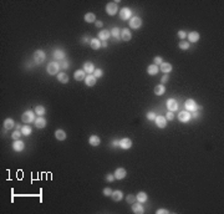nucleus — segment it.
<instances>
[{
    "instance_id": "obj_26",
    "label": "nucleus",
    "mask_w": 224,
    "mask_h": 214,
    "mask_svg": "<svg viewBox=\"0 0 224 214\" xmlns=\"http://www.w3.org/2000/svg\"><path fill=\"white\" fill-rule=\"evenodd\" d=\"M158 71H160V67H158L157 65H155V64L149 65V66L147 67V72H148V75H151V76L157 75Z\"/></svg>"
},
{
    "instance_id": "obj_55",
    "label": "nucleus",
    "mask_w": 224,
    "mask_h": 214,
    "mask_svg": "<svg viewBox=\"0 0 224 214\" xmlns=\"http://www.w3.org/2000/svg\"><path fill=\"white\" fill-rule=\"evenodd\" d=\"M87 41H88V39H87V36H85V39H83V43H85V44H86V43H87Z\"/></svg>"
},
{
    "instance_id": "obj_1",
    "label": "nucleus",
    "mask_w": 224,
    "mask_h": 214,
    "mask_svg": "<svg viewBox=\"0 0 224 214\" xmlns=\"http://www.w3.org/2000/svg\"><path fill=\"white\" fill-rule=\"evenodd\" d=\"M35 111H32V110H27L25 111L24 113H22L21 116V120H22V122H25V123H31V122H35Z\"/></svg>"
},
{
    "instance_id": "obj_47",
    "label": "nucleus",
    "mask_w": 224,
    "mask_h": 214,
    "mask_svg": "<svg viewBox=\"0 0 224 214\" xmlns=\"http://www.w3.org/2000/svg\"><path fill=\"white\" fill-rule=\"evenodd\" d=\"M104 194L106 195V197H111V195H112V189L111 188H105L104 189Z\"/></svg>"
},
{
    "instance_id": "obj_32",
    "label": "nucleus",
    "mask_w": 224,
    "mask_h": 214,
    "mask_svg": "<svg viewBox=\"0 0 224 214\" xmlns=\"http://www.w3.org/2000/svg\"><path fill=\"white\" fill-rule=\"evenodd\" d=\"M136 198H137V201L139 202V203H144L148 199V195H147V193L146 192H139L137 195H136Z\"/></svg>"
},
{
    "instance_id": "obj_29",
    "label": "nucleus",
    "mask_w": 224,
    "mask_h": 214,
    "mask_svg": "<svg viewBox=\"0 0 224 214\" xmlns=\"http://www.w3.org/2000/svg\"><path fill=\"white\" fill-rule=\"evenodd\" d=\"M164 92H166V87H164V85H157L156 87H155V94L157 95V96H162V95H164Z\"/></svg>"
},
{
    "instance_id": "obj_22",
    "label": "nucleus",
    "mask_w": 224,
    "mask_h": 214,
    "mask_svg": "<svg viewBox=\"0 0 224 214\" xmlns=\"http://www.w3.org/2000/svg\"><path fill=\"white\" fill-rule=\"evenodd\" d=\"M34 124H35L36 128H44L46 126V120L43 117V116H39V117H36Z\"/></svg>"
},
{
    "instance_id": "obj_54",
    "label": "nucleus",
    "mask_w": 224,
    "mask_h": 214,
    "mask_svg": "<svg viewBox=\"0 0 224 214\" xmlns=\"http://www.w3.org/2000/svg\"><path fill=\"white\" fill-rule=\"evenodd\" d=\"M15 128H16V129H21L22 127H21V124H19V123H18V124H16V127H15Z\"/></svg>"
},
{
    "instance_id": "obj_46",
    "label": "nucleus",
    "mask_w": 224,
    "mask_h": 214,
    "mask_svg": "<svg viewBox=\"0 0 224 214\" xmlns=\"http://www.w3.org/2000/svg\"><path fill=\"white\" fill-rule=\"evenodd\" d=\"M166 118H167L168 121H173V120H174V115H173V112L168 111V112H167V116H166Z\"/></svg>"
},
{
    "instance_id": "obj_39",
    "label": "nucleus",
    "mask_w": 224,
    "mask_h": 214,
    "mask_svg": "<svg viewBox=\"0 0 224 214\" xmlns=\"http://www.w3.org/2000/svg\"><path fill=\"white\" fill-rule=\"evenodd\" d=\"M136 201H137V198H136V195H133V194H128L127 197H126V202L128 204H133Z\"/></svg>"
},
{
    "instance_id": "obj_41",
    "label": "nucleus",
    "mask_w": 224,
    "mask_h": 214,
    "mask_svg": "<svg viewBox=\"0 0 224 214\" xmlns=\"http://www.w3.org/2000/svg\"><path fill=\"white\" fill-rule=\"evenodd\" d=\"M59 64H60V67H61L62 70H66V69H69V66H70V62L67 61L66 59L62 60V61H59Z\"/></svg>"
},
{
    "instance_id": "obj_33",
    "label": "nucleus",
    "mask_w": 224,
    "mask_h": 214,
    "mask_svg": "<svg viewBox=\"0 0 224 214\" xmlns=\"http://www.w3.org/2000/svg\"><path fill=\"white\" fill-rule=\"evenodd\" d=\"M14 126H15V122H14L13 118H6L4 121V127H5V129H11Z\"/></svg>"
},
{
    "instance_id": "obj_17",
    "label": "nucleus",
    "mask_w": 224,
    "mask_h": 214,
    "mask_svg": "<svg viewBox=\"0 0 224 214\" xmlns=\"http://www.w3.org/2000/svg\"><path fill=\"white\" fill-rule=\"evenodd\" d=\"M132 212L134 213V214H142V213H144V208L142 207V203H136L134 202L133 204H132Z\"/></svg>"
},
{
    "instance_id": "obj_3",
    "label": "nucleus",
    "mask_w": 224,
    "mask_h": 214,
    "mask_svg": "<svg viewBox=\"0 0 224 214\" xmlns=\"http://www.w3.org/2000/svg\"><path fill=\"white\" fill-rule=\"evenodd\" d=\"M184 107H186V111H188V112H193V111H199L202 107L197 105V102L192 99H188L186 102H184Z\"/></svg>"
},
{
    "instance_id": "obj_19",
    "label": "nucleus",
    "mask_w": 224,
    "mask_h": 214,
    "mask_svg": "<svg viewBox=\"0 0 224 214\" xmlns=\"http://www.w3.org/2000/svg\"><path fill=\"white\" fill-rule=\"evenodd\" d=\"M187 36H188V43L189 44L190 43H197V41L199 40V38H200V35H199L198 31H192V32H189Z\"/></svg>"
},
{
    "instance_id": "obj_6",
    "label": "nucleus",
    "mask_w": 224,
    "mask_h": 214,
    "mask_svg": "<svg viewBox=\"0 0 224 214\" xmlns=\"http://www.w3.org/2000/svg\"><path fill=\"white\" fill-rule=\"evenodd\" d=\"M128 24H130V27H132V29H139L142 25V19L138 16H132L131 19L128 20Z\"/></svg>"
},
{
    "instance_id": "obj_28",
    "label": "nucleus",
    "mask_w": 224,
    "mask_h": 214,
    "mask_svg": "<svg viewBox=\"0 0 224 214\" xmlns=\"http://www.w3.org/2000/svg\"><path fill=\"white\" fill-rule=\"evenodd\" d=\"M90 45L93 50H99L101 48V40L100 39H91L90 40Z\"/></svg>"
},
{
    "instance_id": "obj_35",
    "label": "nucleus",
    "mask_w": 224,
    "mask_h": 214,
    "mask_svg": "<svg viewBox=\"0 0 224 214\" xmlns=\"http://www.w3.org/2000/svg\"><path fill=\"white\" fill-rule=\"evenodd\" d=\"M111 32V35L113 36V38H116V39H121V30L118 29V27H112V30L110 31Z\"/></svg>"
},
{
    "instance_id": "obj_8",
    "label": "nucleus",
    "mask_w": 224,
    "mask_h": 214,
    "mask_svg": "<svg viewBox=\"0 0 224 214\" xmlns=\"http://www.w3.org/2000/svg\"><path fill=\"white\" fill-rule=\"evenodd\" d=\"M52 56L56 61H62L66 57V55H65V51L62 49H55L54 52H52Z\"/></svg>"
},
{
    "instance_id": "obj_52",
    "label": "nucleus",
    "mask_w": 224,
    "mask_h": 214,
    "mask_svg": "<svg viewBox=\"0 0 224 214\" xmlns=\"http://www.w3.org/2000/svg\"><path fill=\"white\" fill-rule=\"evenodd\" d=\"M95 24H96V26H97V27H101V26H102V21L96 20V22H95Z\"/></svg>"
},
{
    "instance_id": "obj_27",
    "label": "nucleus",
    "mask_w": 224,
    "mask_h": 214,
    "mask_svg": "<svg viewBox=\"0 0 224 214\" xmlns=\"http://www.w3.org/2000/svg\"><path fill=\"white\" fill-rule=\"evenodd\" d=\"M55 137L57 141H65V139H66V132H65L64 129H56Z\"/></svg>"
},
{
    "instance_id": "obj_38",
    "label": "nucleus",
    "mask_w": 224,
    "mask_h": 214,
    "mask_svg": "<svg viewBox=\"0 0 224 214\" xmlns=\"http://www.w3.org/2000/svg\"><path fill=\"white\" fill-rule=\"evenodd\" d=\"M22 136V133L20 129H16V131H14L13 134H11V138L14 139V141H18V139H20V137Z\"/></svg>"
},
{
    "instance_id": "obj_42",
    "label": "nucleus",
    "mask_w": 224,
    "mask_h": 214,
    "mask_svg": "<svg viewBox=\"0 0 224 214\" xmlns=\"http://www.w3.org/2000/svg\"><path fill=\"white\" fill-rule=\"evenodd\" d=\"M162 62H163V59H162L161 56H156V57H155V61H153V64L157 65L158 67H160V65H161Z\"/></svg>"
},
{
    "instance_id": "obj_15",
    "label": "nucleus",
    "mask_w": 224,
    "mask_h": 214,
    "mask_svg": "<svg viewBox=\"0 0 224 214\" xmlns=\"http://www.w3.org/2000/svg\"><path fill=\"white\" fill-rule=\"evenodd\" d=\"M74 77H75V80L76 81H82V80H85V77H86V72L83 71V69L76 70L75 73H74Z\"/></svg>"
},
{
    "instance_id": "obj_10",
    "label": "nucleus",
    "mask_w": 224,
    "mask_h": 214,
    "mask_svg": "<svg viewBox=\"0 0 224 214\" xmlns=\"http://www.w3.org/2000/svg\"><path fill=\"white\" fill-rule=\"evenodd\" d=\"M167 108L171 112H174V111L178 110V102H177L174 99H168L167 100Z\"/></svg>"
},
{
    "instance_id": "obj_49",
    "label": "nucleus",
    "mask_w": 224,
    "mask_h": 214,
    "mask_svg": "<svg viewBox=\"0 0 224 214\" xmlns=\"http://www.w3.org/2000/svg\"><path fill=\"white\" fill-rule=\"evenodd\" d=\"M161 81H162V85H163V83H166V82H168V81H169V76L166 73V75L161 78Z\"/></svg>"
},
{
    "instance_id": "obj_16",
    "label": "nucleus",
    "mask_w": 224,
    "mask_h": 214,
    "mask_svg": "<svg viewBox=\"0 0 224 214\" xmlns=\"http://www.w3.org/2000/svg\"><path fill=\"white\" fill-rule=\"evenodd\" d=\"M83 71H85L86 73H88V75H92L93 71H95V65H93L92 62H90V61H86L85 64H83Z\"/></svg>"
},
{
    "instance_id": "obj_14",
    "label": "nucleus",
    "mask_w": 224,
    "mask_h": 214,
    "mask_svg": "<svg viewBox=\"0 0 224 214\" xmlns=\"http://www.w3.org/2000/svg\"><path fill=\"white\" fill-rule=\"evenodd\" d=\"M115 178L116 179H118V180H122L125 177H126V174H127V172H126V169L125 168H122V167H120V168H117L115 171Z\"/></svg>"
},
{
    "instance_id": "obj_34",
    "label": "nucleus",
    "mask_w": 224,
    "mask_h": 214,
    "mask_svg": "<svg viewBox=\"0 0 224 214\" xmlns=\"http://www.w3.org/2000/svg\"><path fill=\"white\" fill-rule=\"evenodd\" d=\"M45 112H46V110H45V107H44V106L37 105V106L35 107V113H36L37 116H44Z\"/></svg>"
},
{
    "instance_id": "obj_25",
    "label": "nucleus",
    "mask_w": 224,
    "mask_h": 214,
    "mask_svg": "<svg viewBox=\"0 0 224 214\" xmlns=\"http://www.w3.org/2000/svg\"><path fill=\"white\" fill-rule=\"evenodd\" d=\"M172 65L169 62H164L163 61L161 65H160V70H162V72H164V73H169L172 71Z\"/></svg>"
},
{
    "instance_id": "obj_37",
    "label": "nucleus",
    "mask_w": 224,
    "mask_h": 214,
    "mask_svg": "<svg viewBox=\"0 0 224 214\" xmlns=\"http://www.w3.org/2000/svg\"><path fill=\"white\" fill-rule=\"evenodd\" d=\"M20 131L24 136H30L31 134V127L30 126H22V128L20 129Z\"/></svg>"
},
{
    "instance_id": "obj_50",
    "label": "nucleus",
    "mask_w": 224,
    "mask_h": 214,
    "mask_svg": "<svg viewBox=\"0 0 224 214\" xmlns=\"http://www.w3.org/2000/svg\"><path fill=\"white\" fill-rule=\"evenodd\" d=\"M190 117L192 118H198L199 117V111H193V112L190 113Z\"/></svg>"
},
{
    "instance_id": "obj_48",
    "label": "nucleus",
    "mask_w": 224,
    "mask_h": 214,
    "mask_svg": "<svg viewBox=\"0 0 224 214\" xmlns=\"http://www.w3.org/2000/svg\"><path fill=\"white\" fill-rule=\"evenodd\" d=\"M157 214H169V211H168V209H164V208H161L157 211Z\"/></svg>"
},
{
    "instance_id": "obj_2",
    "label": "nucleus",
    "mask_w": 224,
    "mask_h": 214,
    "mask_svg": "<svg viewBox=\"0 0 224 214\" xmlns=\"http://www.w3.org/2000/svg\"><path fill=\"white\" fill-rule=\"evenodd\" d=\"M60 64H59V61H51V62H49V65H48V67H46V70H48V73L49 75H57L59 73V71H60Z\"/></svg>"
},
{
    "instance_id": "obj_51",
    "label": "nucleus",
    "mask_w": 224,
    "mask_h": 214,
    "mask_svg": "<svg viewBox=\"0 0 224 214\" xmlns=\"http://www.w3.org/2000/svg\"><path fill=\"white\" fill-rule=\"evenodd\" d=\"M111 145H112V147H118L120 146V141H118V139H113V141L111 142Z\"/></svg>"
},
{
    "instance_id": "obj_13",
    "label": "nucleus",
    "mask_w": 224,
    "mask_h": 214,
    "mask_svg": "<svg viewBox=\"0 0 224 214\" xmlns=\"http://www.w3.org/2000/svg\"><path fill=\"white\" fill-rule=\"evenodd\" d=\"M24 148H25V143L20 141V139H18V141H14L13 143V150L15 151V152H22L24 151Z\"/></svg>"
},
{
    "instance_id": "obj_5",
    "label": "nucleus",
    "mask_w": 224,
    "mask_h": 214,
    "mask_svg": "<svg viewBox=\"0 0 224 214\" xmlns=\"http://www.w3.org/2000/svg\"><path fill=\"white\" fill-rule=\"evenodd\" d=\"M45 57H46V55L43 50H36L34 52V55H32V59H34L35 64H37V65L43 64L45 61Z\"/></svg>"
},
{
    "instance_id": "obj_23",
    "label": "nucleus",
    "mask_w": 224,
    "mask_h": 214,
    "mask_svg": "<svg viewBox=\"0 0 224 214\" xmlns=\"http://www.w3.org/2000/svg\"><path fill=\"white\" fill-rule=\"evenodd\" d=\"M96 81H97V78L93 76V75H87V76L85 77V83H86L88 87L95 86V85H96Z\"/></svg>"
},
{
    "instance_id": "obj_45",
    "label": "nucleus",
    "mask_w": 224,
    "mask_h": 214,
    "mask_svg": "<svg viewBox=\"0 0 224 214\" xmlns=\"http://www.w3.org/2000/svg\"><path fill=\"white\" fill-rule=\"evenodd\" d=\"M156 116H157V115H156L155 112H148V113H147V120H148V121H153V120L156 118Z\"/></svg>"
},
{
    "instance_id": "obj_31",
    "label": "nucleus",
    "mask_w": 224,
    "mask_h": 214,
    "mask_svg": "<svg viewBox=\"0 0 224 214\" xmlns=\"http://www.w3.org/2000/svg\"><path fill=\"white\" fill-rule=\"evenodd\" d=\"M83 19H85V21L86 22H96V15L93 13H87V14H85V17H83Z\"/></svg>"
},
{
    "instance_id": "obj_7",
    "label": "nucleus",
    "mask_w": 224,
    "mask_h": 214,
    "mask_svg": "<svg viewBox=\"0 0 224 214\" xmlns=\"http://www.w3.org/2000/svg\"><path fill=\"white\" fill-rule=\"evenodd\" d=\"M120 17L121 20H130L132 17V11L130 8H122L120 11Z\"/></svg>"
},
{
    "instance_id": "obj_11",
    "label": "nucleus",
    "mask_w": 224,
    "mask_h": 214,
    "mask_svg": "<svg viewBox=\"0 0 224 214\" xmlns=\"http://www.w3.org/2000/svg\"><path fill=\"white\" fill-rule=\"evenodd\" d=\"M120 148H122V150H130L131 147H132V141H131L130 138H122L120 139Z\"/></svg>"
},
{
    "instance_id": "obj_36",
    "label": "nucleus",
    "mask_w": 224,
    "mask_h": 214,
    "mask_svg": "<svg viewBox=\"0 0 224 214\" xmlns=\"http://www.w3.org/2000/svg\"><path fill=\"white\" fill-rule=\"evenodd\" d=\"M189 46H190V44L188 43V41H184V40H181V43L178 44V48L181 50H188Z\"/></svg>"
},
{
    "instance_id": "obj_21",
    "label": "nucleus",
    "mask_w": 224,
    "mask_h": 214,
    "mask_svg": "<svg viewBox=\"0 0 224 214\" xmlns=\"http://www.w3.org/2000/svg\"><path fill=\"white\" fill-rule=\"evenodd\" d=\"M111 198H112V201H115V202H121L123 198V192L122 190H113Z\"/></svg>"
},
{
    "instance_id": "obj_4",
    "label": "nucleus",
    "mask_w": 224,
    "mask_h": 214,
    "mask_svg": "<svg viewBox=\"0 0 224 214\" xmlns=\"http://www.w3.org/2000/svg\"><path fill=\"white\" fill-rule=\"evenodd\" d=\"M118 11V1H110L106 5V13L108 14L110 16L116 15Z\"/></svg>"
},
{
    "instance_id": "obj_44",
    "label": "nucleus",
    "mask_w": 224,
    "mask_h": 214,
    "mask_svg": "<svg viewBox=\"0 0 224 214\" xmlns=\"http://www.w3.org/2000/svg\"><path fill=\"white\" fill-rule=\"evenodd\" d=\"M116 178H115V174H112V173H108V174H107L106 176V180H107V182H113V180H115Z\"/></svg>"
},
{
    "instance_id": "obj_20",
    "label": "nucleus",
    "mask_w": 224,
    "mask_h": 214,
    "mask_svg": "<svg viewBox=\"0 0 224 214\" xmlns=\"http://www.w3.org/2000/svg\"><path fill=\"white\" fill-rule=\"evenodd\" d=\"M121 39L123 41H130L132 39V34H131L130 29H122L121 30Z\"/></svg>"
},
{
    "instance_id": "obj_53",
    "label": "nucleus",
    "mask_w": 224,
    "mask_h": 214,
    "mask_svg": "<svg viewBox=\"0 0 224 214\" xmlns=\"http://www.w3.org/2000/svg\"><path fill=\"white\" fill-rule=\"evenodd\" d=\"M101 48H107V41H101Z\"/></svg>"
},
{
    "instance_id": "obj_43",
    "label": "nucleus",
    "mask_w": 224,
    "mask_h": 214,
    "mask_svg": "<svg viewBox=\"0 0 224 214\" xmlns=\"http://www.w3.org/2000/svg\"><path fill=\"white\" fill-rule=\"evenodd\" d=\"M178 38H179L181 40H184V39L187 38V32L183 31V30H179V31H178Z\"/></svg>"
},
{
    "instance_id": "obj_24",
    "label": "nucleus",
    "mask_w": 224,
    "mask_h": 214,
    "mask_svg": "<svg viewBox=\"0 0 224 214\" xmlns=\"http://www.w3.org/2000/svg\"><path fill=\"white\" fill-rule=\"evenodd\" d=\"M110 38H111V32L108 30H101L99 32V39L101 41H107Z\"/></svg>"
},
{
    "instance_id": "obj_40",
    "label": "nucleus",
    "mask_w": 224,
    "mask_h": 214,
    "mask_svg": "<svg viewBox=\"0 0 224 214\" xmlns=\"http://www.w3.org/2000/svg\"><path fill=\"white\" fill-rule=\"evenodd\" d=\"M93 76H95L96 78H100V77H102L104 76V71H102L101 69H95V71H93V73H92Z\"/></svg>"
},
{
    "instance_id": "obj_12",
    "label": "nucleus",
    "mask_w": 224,
    "mask_h": 214,
    "mask_svg": "<svg viewBox=\"0 0 224 214\" xmlns=\"http://www.w3.org/2000/svg\"><path fill=\"white\" fill-rule=\"evenodd\" d=\"M155 122H156V126L160 128H164L167 126V118L163 117V116H156Z\"/></svg>"
},
{
    "instance_id": "obj_30",
    "label": "nucleus",
    "mask_w": 224,
    "mask_h": 214,
    "mask_svg": "<svg viewBox=\"0 0 224 214\" xmlns=\"http://www.w3.org/2000/svg\"><path fill=\"white\" fill-rule=\"evenodd\" d=\"M57 80H59V82H61V83H67V82H69V76H67V73H65V72H59V73H57Z\"/></svg>"
},
{
    "instance_id": "obj_9",
    "label": "nucleus",
    "mask_w": 224,
    "mask_h": 214,
    "mask_svg": "<svg viewBox=\"0 0 224 214\" xmlns=\"http://www.w3.org/2000/svg\"><path fill=\"white\" fill-rule=\"evenodd\" d=\"M190 112H188V111H181V112L178 113V120L181 121L182 123H187V122H189L190 121Z\"/></svg>"
},
{
    "instance_id": "obj_18",
    "label": "nucleus",
    "mask_w": 224,
    "mask_h": 214,
    "mask_svg": "<svg viewBox=\"0 0 224 214\" xmlns=\"http://www.w3.org/2000/svg\"><path fill=\"white\" fill-rule=\"evenodd\" d=\"M88 143H90L92 147H97V146H100L101 139L99 136H96V134H91L90 138H88Z\"/></svg>"
}]
</instances>
